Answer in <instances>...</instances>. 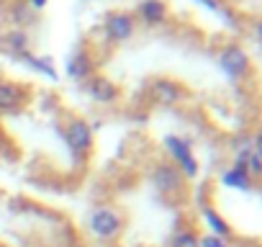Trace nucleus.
I'll list each match as a JSON object with an SVG mask.
<instances>
[{"mask_svg":"<svg viewBox=\"0 0 262 247\" xmlns=\"http://www.w3.org/2000/svg\"><path fill=\"white\" fill-rule=\"evenodd\" d=\"M88 229L95 239L111 242L123 232V216L113 206H95L88 216Z\"/></svg>","mask_w":262,"mask_h":247,"instance_id":"obj_1","label":"nucleus"},{"mask_svg":"<svg viewBox=\"0 0 262 247\" xmlns=\"http://www.w3.org/2000/svg\"><path fill=\"white\" fill-rule=\"evenodd\" d=\"M219 67H221V72H224L229 80H242V77L249 75L252 59H249V54H247L244 47L229 44V47H224V49L219 52Z\"/></svg>","mask_w":262,"mask_h":247,"instance_id":"obj_2","label":"nucleus"},{"mask_svg":"<svg viewBox=\"0 0 262 247\" xmlns=\"http://www.w3.org/2000/svg\"><path fill=\"white\" fill-rule=\"evenodd\" d=\"M165 150L172 155L175 168L183 173V178H195V175H198V160H195L193 147H190L188 139L170 134V137H165Z\"/></svg>","mask_w":262,"mask_h":247,"instance_id":"obj_3","label":"nucleus"},{"mask_svg":"<svg viewBox=\"0 0 262 247\" xmlns=\"http://www.w3.org/2000/svg\"><path fill=\"white\" fill-rule=\"evenodd\" d=\"M152 186L162 196H180L185 191V178L172 162H157L152 168Z\"/></svg>","mask_w":262,"mask_h":247,"instance_id":"obj_4","label":"nucleus"},{"mask_svg":"<svg viewBox=\"0 0 262 247\" xmlns=\"http://www.w3.org/2000/svg\"><path fill=\"white\" fill-rule=\"evenodd\" d=\"M137 31V21L131 13L126 11H116L111 16H105V24H103V36L108 44H123L134 36Z\"/></svg>","mask_w":262,"mask_h":247,"instance_id":"obj_5","label":"nucleus"},{"mask_svg":"<svg viewBox=\"0 0 262 247\" xmlns=\"http://www.w3.org/2000/svg\"><path fill=\"white\" fill-rule=\"evenodd\" d=\"M64 139H67V147H70V152L75 157L90 155V150H93V129H90V123L82 121V118H72L70 127H67Z\"/></svg>","mask_w":262,"mask_h":247,"instance_id":"obj_6","label":"nucleus"},{"mask_svg":"<svg viewBox=\"0 0 262 247\" xmlns=\"http://www.w3.org/2000/svg\"><path fill=\"white\" fill-rule=\"evenodd\" d=\"M149 95H152V100L160 103V106H175V103L185 95V90H183L175 80L160 77V80H155V83L149 85Z\"/></svg>","mask_w":262,"mask_h":247,"instance_id":"obj_7","label":"nucleus"},{"mask_svg":"<svg viewBox=\"0 0 262 247\" xmlns=\"http://www.w3.org/2000/svg\"><path fill=\"white\" fill-rule=\"evenodd\" d=\"M26 103V88H21L18 83L11 80H0V111H21Z\"/></svg>","mask_w":262,"mask_h":247,"instance_id":"obj_8","label":"nucleus"},{"mask_svg":"<svg viewBox=\"0 0 262 247\" xmlns=\"http://www.w3.org/2000/svg\"><path fill=\"white\" fill-rule=\"evenodd\" d=\"M137 13L139 18L147 24V26H160L167 21V3L165 0H142V3L137 6Z\"/></svg>","mask_w":262,"mask_h":247,"instance_id":"obj_9","label":"nucleus"},{"mask_svg":"<svg viewBox=\"0 0 262 247\" xmlns=\"http://www.w3.org/2000/svg\"><path fill=\"white\" fill-rule=\"evenodd\" d=\"M67 75H70L75 83L90 80V75H93V59H90V54H88L85 49L75 52V54L67 59Z\"/></svg>","mask_w":262,"mask_h":247,"instance_id":"obj_10","label":"nucleus"},{"mask_svg":"<svg viewBox=\"0 0 262 247\" xmlns=\"http://www.w3.org/2000/svg\"><path fill=\"white\" fill-rule=\"evenodd\" d=\"M221 183L226 188H234V191H252L254 188V180L249 178V173H247V168L242 162H234L229 170H224L221 173Z\"/></svg>","mask_w":262,"mask_h":247,"instance_id":"obj_11","label":"nucleus"},{"mask_svg":"<svg viewBox=\"0 0 262 247\" xmlns=\"http://www.w3.org/2000/svg\"><path fill=\"white\" fill-rule=\"evenodd\" d=\"M201 216H203V221H206V227H208V234H213V237H219V239H224V242L231 237L229 221H226L213 206H203V209H201Z\"/></svg>","mask_w":262,"mask_h":247,"instance_id":"obj_12","label":"nucleus"},{"mask_svg":"<svg viewBox=\"0 0 262 247\" xmlns=\"http://www.w3.org/2000/svg\"><path fill=\"white\" fill-rule=\"evenodd\" d=\"M88 93H90V98L98 100V103H111V100H116V95H118L116 85H113L111 80H105V77H93L90 85H88Z\"/></svg>","mask_w":262,"mask_h":247,"instance_id":"obj_13","label":"nucleus"},{"mask_svg":"<svg viewBox=\"0 0 262 247\" xmlns=\"http://www.w3.org/2000/svg\"><path fill=\"white\" fill-rule=\"evenodd\" d=\"M198 3H201L203 8L213 11L216 16H221L229 26H236V18H234V13L229 11V6H226V3H221V0H198Z\"/></svg>","mask_w":262,"mask_h":247,"instance_id":"obj_14","label":"nucleus"},{"mask_svg":"<svg viewBox=\"0 0 262 247\" xmlns=\"http://www.w3.org/2000/svg\"><path fill=\"white\" fill-rule=\"evenodd\" d=\"M170 247H198V234L193 229H178L172 237H170Z\"/></svg>","mask_w":262,"mask_h":247,"instance_id":"obj_15","label":"nucleus"},{"mask_svg":"<svg viewBox=\"0 0 262 247\" xmlns=\"http://www.w3.org/2000/svg\"><path fill=\"white\" fill-rule=\"evenodd\" d=\"M244 168H247V173H249V178H252V180H257V178L262 175V157H259V142H254V147H252V152H249V157H247Z\"/></svg>","mask_w":262,"mask_h":247,"instance_id":"obj_16","label":"nucleus"},{"mask_svg":"<svg viewBox=\"0 0 262 247\" xmlns=\"http://www.w3.org/2000/svg\"><path fill=\"white\" fill-rule=\"evenodd\" d=\"M8 44H11V49L13 52H18V54H24L26 49H29V36H26V31H11L8 34Z\"/></svg>","mask_w":262,"mask_h":247,"instance_id":"obj_17","label":"nucleus"},{"mask_svg":"<svg viewBox=\"0 0 262 247\" xmlns=\"http://www.w3.org/2000/svg\"><path fill=\"white\" fill-rule=\"evenodd\" d=\"M47 3H49V0H29V6H31L34 11H41V8H44Z\"/></svg>","mask_w":262,"mask_h":247,"instance_id":"obj_18","label":"nucleus"},{"mask_svg":"<svg viewBox=\"0 0 262 247\" xmlns=\"http://www.w3.org/2000/svg\"><path fill=\"white\" fill-rule=\"evenodd\" d=\"M0 21H3V11H0Z\"/></svg>","mask_w":262,"mask_h":247,"instance_id":"obj_19","label":"nucleus"},{"mask_svg":"<svg viewBox=\"0 0 262 247\" xmlns=\"http://www.w3.org/2000/svg\"><path fill=\"white\" fill-rule=\"evenodd\" d=\"M224 247H229V244H224Z\"/></svg>","mask_w":262,"mask_h":247,"instance_id":"obj_20","label":"nucleus"}]
</instances>
